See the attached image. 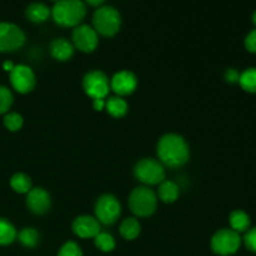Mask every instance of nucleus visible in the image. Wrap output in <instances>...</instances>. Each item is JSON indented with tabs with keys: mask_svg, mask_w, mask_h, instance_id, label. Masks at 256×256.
Returning <instances> with one entry per match:
<instances>
[{
	"mask_svg": "<svg viewBox=\"0 0 256 256\" xmlns=\"http://www.w3.org/2000/svg\"><path fill=\"white\" fill-rule=\"evenodd\" d=\"M180 195V188L176 182H172V180H164L159 184V189H158V199L162 200L165 204H172L179 199Z\"/></svg>",
	"mask_w": 256,
	"mask_h": 256,
	"instance_id": "dca6fc26",
	"label": "nucleus"
},
{
	"mask_svg": "<svg viewBox=\"0 0 256 256\" xmlns=\"http://www.w3.org/2000/svg\"><path fill=\"white\" fill-rule=\"evenodd\" d=\"M58 256H82V250L75 242H66L59 249Z\"/></svg>",
	"mask_w": 256,
	"mask_h": 256,
	"instance_id": "cd10ccee",
	"label": "nucleus"
},
{
	"mask_svg": "<svg viewBox=\"0 0 256 256\" xmlns=\"http://www.w3.org/2000/svg\"><path fill=\"white\" fill-rule=\"evenodd\" d=\"M12 102H14V96L12 90L4 85H0V115L9 112Z\"/></svg>",
	"mask_w": 256,
	"mask_h": 256,
	"instance_id": "bb28decb",
	"label": "nucleus"
},
{
	"mask_svg": "<svg viewBox=\"0 0 256 256\" xmlns=\"http://www.w3.org/2000/svg\"><path fill=\"white\" fill-rule=\"evenodd\" d=\"M92 25L98 34L112 38L119 32L120 26H122V15L116 8L104 4L96 8L94 12Z\"/></svg>",
	"mask_w": 256,
	"mask_h": 256,
	"instance_id": "7ed1b4c3",
	"label": "nucleus"
},
{
	"mask_svg": "<svg viewBox=\"0 0 256 256\" xmlns=\"http://www.w3.org/2000/svg\"><path fill=\"white\" fill-rule=\"evenodd\" d=\"M129 209L138 218H149L156 212V192L148 186H138L129 195Z\"/></svg>",
	"mask_w": 256,
	"mask_h": 256,
	"instance_id": "20e7f679",
	"label": "nucleus"
},
{
	"mask_svg": "<svg viewBox=\"0 0 256 256\" xmlns=\"http://www.w3.org/2000/svg\"><path fill=\"white\" fill-rule=\"evenodd\" d=\"M229 224L230 229L236 232L238 234L246 232L250 228V216L244 210H234L229 215Z\"/></svg>",
	"mask_w": 256,
	"mask_h": 256,
	"instance_id": "f3484780",
	"label": "nucleus"
},
{
	"mask_svg": "<svg viewBox=\"0 0 256 256\" xmlns=\"http://www.w3.org/2000/svg\"><path fill=\"white\" fill-rule=\"evenodd\" d=\"M138 88V76L130 70H122L114 74L110 79V90L116 94V96H128L132 95Z\"/></svg>",
	"mask_w": 256,
	"mask_h": 256,
	"instance_id": "f8f14e48",
	"label": "nucleus"
},
{
	"mask_svg": "<svg viewBox=\"0 0 256 256\" xmlns=\"http://www.w3.org/2000/svg\"><path fill=\"white\" fill-rule=\"evenodd\" d=\"M105 109L112 118H122L129 110L126 100L122 96H110L105 100Z\"/></svg>",
	"mask_w": 256,
	"mask_h": 256,
	"instance_id": "6ab92c4d",
	"label": "nucleus"
},
{
	"mask_svg": "<svg viewBox=\"0 0 256 256\" xmlns=\"http://www.w3.org/2000/svg\"><path fill=\"white\" fill-rule=\"evenodd\" d=\"M16 238L22 246L32 249V248H35L38 244H39L40 235H39V232H38L35 228L28 226L20 230V232H18Z\"/></svg>",
	"mask_w": 256,
	"mask_h": 256,
	"instance_id": "5701e85b",
	"label": "nucleus"
},
{
	"mask_svg": "<svg viewBox=\"0 0 256 256\" xmlns=\"http://www.w3.org/2000/svg\"><path fill=\"white\" fill-rule=\"evenodd\" d=\"M74 45L66 38H55L50 42V54L59 62H66L74 54Z\"/></svg>",
	"mask_w": 256,
	"mask_h": 256,
	"instance_id": "2eb2a0df",
	"label": "nucleus"
},
{
	"mask_svg": "<svg viewBox=\"0 0 256 256\" xmlns=\"http://www.w3.org/2000/svg\"><path fill=\"white\" fill-rule=\"evenodd\" d=\"M15 65L12 64V62H10V60H6V62H4V64H2V69L5 70V72H12V68H14Z\"/></svg>",
	"mask_w": 256,
	"mask_h": 256,
	"instance_id": "473e14b6",
	"label": "nucleus"
},
{
	"mask_svg": "<svg viewBox=\"0 0 256 256\" xmlns=\"http://www.w3.org/2000/svg\"><path fill=\"white\" fill-rule=\"evenodd\" d=\"M82 88L92 100L106 99L110 92V79L102 70H92L82 78Z\"/></svg>",
	"mask_w": 256,
	"mask_h": 256,
	"instance_id": "6e6552de",
	"label": "nucleus"
},
{
	"mask_svg": "<svg viewBox=\"0 0 256 256\" xmlns=\"http://www.w3.org/2000/svg\"><path fill=\"white\" fill-rule=\"evenodd\" d=\"M26 206L35 215L46 214L52 208L50 194L42 188H32L26 194Z\"/></svg>",
	"mask_w": 256,
	"mask_h": 256,
	"instance_id": "ddd939ff",
	"label": "nucleus"
},
{
	"mask_svg": "<svg viewBox=\"0 0 256 256\" xmlns=\"http://www.w3.org/2000/svg\"><path fill=\"white\" fill-rule=\"evenodd\" d=\"M25 42V32L16 24L0 22V52H8L20 49Z\"/></svg>",
	"mask_w": 256,
	"mask_h": 256,
	"instance_id": "1a4fd4ad",
	"label": "nucleus"
},
{
	"mask_svg": "<svg viewBox=\"0 0 256 256\" xmlns=\"http://www.w3.org/2000/svg\"><path fill=\"white\" fill-rule=\"evenodd\" d=\"M252 22L256 25V10L254 12H252Z\"/></svg>",
	"mask_w": 256,
	"mask_h": 256,
	"instance_id": "f704fd0d",
	"label": "nucleus"
},
{
	"mask_svg": "<svg viewBox=\"0 0 256 256\" xmlns=\"http://www.w3.org/2000/svg\"><path fill=\"white\" fill-rule=\"evenodd\" d=\"M244 44L248 52H256V29L252 30V32L245 36Z\"/></svg>",
	"mask_w": 256,
	"mask_h": 256,
	"instance_id": "c756f323",
	"label": "nucleus"
},
{
	"mask_svg": "<svg viewBox=\"0 0 256 256\" xmlns=\"http://www.w3.org/2000/svg\"><path fill=\"white\" fill-rule=\"evenodd\" d=\"M224 78L230 84H235V82H239L240 72L236 69H234V68H229V69L225 70Z\"/></svg>",
	"mask_w": 256,
	"mask_h": 256,
	"instance_id": "7c9ffc66",
	"label": "nucleus"
},
{
	"mask_svg": "<svg viewBox=\"0 0 256 256\" xmlns=\"http://www.w3.org/2000/svg\"><path fill=\"white\" fill-rule=\"evenodd\" d=\"M2 122H4V126L6 128L9 132H19L20 129L22 128V125H24V119H22V115L19 114V112H6L4 116V119H2Z\"/></svg>",
	"mask_w": 256,
	"mask_h": 256,
	"instance_id": "a878e982",
	"label": "nucleus"
},
{
	"mask_svg": "<svg viewBox=\"0 0 256 256\" xmlns=\"http://www.w3.org/2000/svg\"><path fill=\"white\" fill-rule=\"evenodd\" d=\"M94 244L100 252H110L115 249V239L109 232H100L94 238Z\"/></svg>",
	"mask_w": 256,
	"mask_h": 256,
	"instance_id": "393cba45",
	"label": "nucleus"
},
{
	"mask_svg": "<svg viewBox=\"0 0 256 256\" xmlns=\"http://www.w3.org/2000/svg\"><path fill=\"white\" fill-rule=\"evenodd\" d=\"M119 232L124 239L134 240L142 232V225H140L139 220L135 219V218H126L120 224Z\"/></svg>",
	"mask_w": 256,
	"mask_h": 256,
	"instance_id": "aec40b11",
	"label": "nucleus"
},
{
	"mask_svg": "<svg viewBox=\"0 0 256 256\" xmlns=\"http://www.w3.org/2000/svg\"><path fill=\"white\" fill-rule=\"evenodd\" d=\"M10 186L18 194H28L32 189V182L29 175L24 172H15L10 178Z\"/></svg>",
	"mask_w": 256,
	"mask_h": 256,
	"instance_id": "412c9836",
	"label": "nucleus"
},
{
	"mask_svg": "<svg viewBox=\"0 0 256 256\" xmlns=\"http://www.w3.org/2000/svg\"><path fill=\"white\" fill-rule=\"evenodd\" d=\"M72 45L78 50L82 52H92L99 45V34L90 25L80 24L72 30Z\"/></svg>",
	"mask_w": 256,
	"mask_h": 256,
	"instance_id": "9b49d317",
	"label": "nucleus"
},
{
	"mask_svg": "<svg viewBox=\"0 0 256 256\" xmlns=\"http://www.w3.org/2000/svg\"><path fill=\"white\" fill-rule=\"evenodd\" d=\"M72 232L82 239H94L102 232V224L96 218L90 215H80L75 218L72 225Z\"/></svg>",
	"mask_w": 256,
	"mask_h": 256,
	"instance_id": "4468645a",
	"label": "nucleus"
},
{
	"mask_svg": "<svg viewBox=\"0 0 256 256\" xmlns=\"http://www.w3.org/2000/svg\"><path fill=\"white\" fill-rule=\"evenodd\" d=\"M26 18L32 22H44L52 14V9L44 2H32L25 10Z\"/></svg>",
	"mask_w": 256,
	"mask_h": 256,
	"instance_id": "a211bd4d",
	"label": "nucleus"
},
{
	"mask_svg": "<svg viewBox=\"0 0 256 256\" xmlns=\"http://www.w3.org/2000/svg\"><path fill=\"white\" fill-rule=\"evenodd\" d=\"M242 236L232 229H220L212 235L210 240L212 250L216 255L230 256L234 255L242 246Z\"/></svg>",
	"mask_w": 256,
	"mask_h": 256,
	"instance_id": "0eeeda50",
	"label": "nucleus"
},
{
	"mask_svg": "<svg viewBox=\"0 0 256 256\" xmlns=\"http://www.w3.org/2000/svg\"><path fill=\"white\" fill-rule=\"evenodd\" d=\"M10 84L20 94H28L36 85V76L30 66L25 64H18L9 72Z\"/></svg>",
	"mask_w": 256,
	"mask_h": 256,
	"instance_id": "9d476101",
	"label": "nucleus"
},
{
	"mask_svg": "<svg viewBox=\"0 0 256 256\" xmlns=\"http://www.w3.org/2000/svg\"><path fill=\"white\" fill-rule=\"evenodd\" d=\"M95 218L100 224L112 225L122 215V204L119 199L112 194H102L95 202Z\"/></svg>",
	"mask_w": 256,
	"mask_h": 256,
	"instance_id": "423d86ee",
	"label": "nucleus"
},
{
	"mask_svg": "<svg viewBox=\"0 0 256 256\" xmlns=\"http://www.w3.org/2000/svg\"><path fill=\"white\" fill-rule=\"evenodd\" d=\"M86 15L85 2L80 0H60L52 8V16L58 25L75 28L80 25Z\"/></svg>",
	"mask_w": 256,
	"mask_h": 256,
	"instance_id": "f03ea898",
	"label": "nucleus"
},
{
	"mask_svg": "<svg viewBox=\"0 0 256 256\" xmlns=\"http://www.w3.org/2000/svg\"><path fill=\"white\" fill-rule=\"evenodd\" d=\"M156 154L164 166L178 169L189 162L190 146L184 136L175 132H168L158 142Z\"/></svg>",
	"mask_w": 256,
	"mask_h": 256,
	"instance_id": "f257e3e1",
	"label": "nucleus"
},
{
	"mask_svg": "<svg viewBox=\"0 0 256 256\" xmlns=\"http://www.w3.org/2000/svg\"><path fill=\"white\" fill-rule=\"evenodd\" d=\"M18 236V232L14 225L8 219L0 218V245L6 246L15 242Z\"/></svg>",
	"mask_w": 256,
	"mask_h": 256,
	"instance_id": "4be33fe9",
	"label": "nucleus"
},
{
	"mask_svg": "<svg viewBox=\"0 0 256 256\" xmlns=\"http://www.w3.org/2000/svg\"><path fill=\"white\" fill-rule=\"evenodd\" d=\"M244 242L245 246L248 248V250L250 252H256V226L252 228V229H249L244 235Z\"/></svg>",
	"mask_w": 256,
	"mask_h": 256,
	"instance_id": "c85d7f7f",
	"label": "nucleus"
},
{
	"mask_svg": "<svg viewBox=\"0 0 256 256\" xmlns=\"http://www.w3.org/2000/svg\"><path fill=\"white\" fill-rule=\"evenodd\" d=\"M239 85L248 92H256V68H248L240 72Z\"/></svg>",
	"mask_w": 256,
	"mask_h": 256,
	"instance_id": "b1692460",
	"label": "nucleus"
},
{
	"mask_svg": "<svg viewBox=\"0 0 256 256\" xmlns=\"http://www.w3.org/2000/svg\"><path fill=\"white\" fill-rule=\"evenodd\" d=\"M134 176L144 186L158 185L165 180V166L154 158H142L135 164Z\"/></svg>",
	"mask_w": 256,
	"mask_h": 256,
	"instance_id": "39448f33",
	"label": "nucleus"
},
{
	"mask_svg": "<svg viewBox=\"0 0 256 256\" xmlns=\"http://www.w3.org/2000/svg\"><path fill=\"white\" fill-rule=\"evenodd\" d=\"M88 5H92V6H102V5H104V2L102 0H88L86 2Z\"/></svg>",
	"mask_w": 256,
	"mask_h": 256,
	"instance_id": "72a5a7b5",
	"label": "nucleus"
},
{
	"mask_svg": "<svg viewBox=\"0 0 256 256\" xmlns=\"http://www.w3.org/2000/svg\"><path fill=\"white\" fill-rule=\"evenodd\" d=\"M105 100L106 99L92 100V108H94L96 112H102V110L105 109Z\"/></svg>",
	"mask_w": 256,
	"mask_h": 256,
	"instance_id": "2f4dec72",
	"label": "nucleus"
}]
</instances>
